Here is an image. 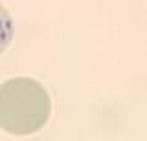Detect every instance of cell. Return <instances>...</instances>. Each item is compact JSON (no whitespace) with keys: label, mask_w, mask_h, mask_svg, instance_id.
I'll list each match as a JSON object with an SVG mask.
<instances>
[{"label":"cell","mask_w":147,"mask_h":141,"mask_svg":"<svg viewBox=\"0 0 147 141\" xmlns=\"http://www.w3.org/2000/svg\"><path fill=\"white\" fill-rule=\"evenodd\" d=\"M50 112V95L35 79L17 77L0 84V128L7 134H35L48 123Z\"/></svg>","instance_id":"cell-1"},{"label":"cell","mask_w":147,"mask_h":141,"mask_svg":"<svg viewBox=\"0 0 147 141\" xmlns=\"http://www.w3.org/2000/svg\"><path fill=\"white\" fill-rule=\"evenodd\" d=\"M13 39V20L7 9L0 4V53L6 51Z\"/></svg>","instance_id":"cell-2"}]
</instances>
